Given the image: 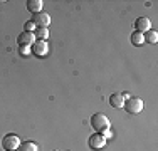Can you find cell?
<instances>
[{
    "instance_id": "cell-10",
    "label": "cell",
    "mask_w": 158,
    "mask_h": 151,
    "mask_svg": "<svg viewBox=\"0 0 158 151\" xmlns=\"http://www.w3.org/2000/svg\"><path fill=\"white\" fill-rule=\"evenodd\" d=\"M110 104L116 109H121L123 106H125V99H123V96L119 92H114L110 96Z\"/></svg>"
},
{
    "instance_id": "cell-11",
    "label": "cell",
    "mask_w": 158,
    "mask_h": 151,
    "mask_svg": "<svg viewBox=\"0 0 158 151\" xmlns=\"http://www.w3.org/2000/svg\"><path fill=\"white\" fill-rule=\"evenodd\" d=\"M143 39H145V42H148V44H156L158 42V32L150 29L148 32L143 34Z\"/></svg>"
},
{
    "instance_id": "cell-6",
    "label": "cell",
    "mask_w": 158,
    "mask_h": 151,
    "mask_svg": "<svg viewBox=\"0 0 158 151\" xmlns=\"http://www.w3.org/2000/svg\"><path fill=\"white\" fill-rule=\"evenodd\" d=\"M106 146V138L101 133H94L89 138V148L91 149H103Z\"/></svg>"
},
{
    "instance_id": "cell-2",
    "label": "cell",
    "mask_w": 158,
    "mask_h": 151,
    "mask_svg": "<svg viewBox=\"0 0 158 151\" xmlns=\"http://www.w3.org/2000/svg\"><path fill=\"white\" fill-rule=\"evenodd\" d=\"M125 111L128 112V114H138V112L143 111V101L141 97L138 96H130L128 99L125 101Z\"/></svg>"
},
{
    "instance_id": "cell-5",
    "label": "cell",
    "mask_w": 158,
    "mask_h": 151,
    "mask_svg": "<svg viewBox=\"0 0 158 151\" xmlns=\"http://www.w3.org/2000/svg\"><path fill=\"white\" fill-rule=\"evenodd\" d=\"M34 42H35V35H34V32H20L19 37H17L19 47H31Z\"/></svg>"
},
{
    "instance_id": "cell-13",
    "label": "cell",
    "mask_w": 158,
    "mask_h": 151,
    "mask_svg": "<svg viewBox=\"0 0 158 151\" xmlns=\"http://www.w3.org/2000/svg\"><path fill=\"white\" fill-rule=\"evenodd\" d=\"M17 151H39V148H37V145L32 141H24V143H20V146L17 148Z\"/></svg>"
},
{
    "instance_id": "cell-4",
    "label": "cell",
    "mask_w": 158,
    "mask_h": 151,
    "mask_svg": "<svg viewBox=\"0 0 158 151\" xmlns=\"http://www.w3.org/2000/svg\"><path fill=\"white\" fill-rule=\"evenodd\" d=\"M31 52L35 55V57H44V55L49 52L47 40H35V42L31 45Z\"/></svg>"
},
{
    "instance_id": "cell-1",
    "label": "cell",
    "mask_w": 158,
    "mask_h": 151,
    "mask_svg": "<svg viewBox=\"0 0 158 151\" xmlns=\"http://www.w3.org/2000/svg\"><path fill=\"white\" fill-rule=\"evenodd\" d=\"M91 126L94 128L96 133H104V131H108L111 128V121L103 112H96V114L91 116Z\"/></svg>"
},
{
    "instance_id": "cell-16",
    "label": "cell",
    "mask_w": 158,
    "mask_h": 151,
    "mask_svg": "<svg viewBox=\"0 0 158 151\" xmlns=\"http://www.w3.org/2000/svg\"><path fill=\"white\" fill-rule=\"evenodd\" d=\"M19 54H20L22 57H27L29 54H32V52H31V47H19Z\"/></svg>"
},
{
    "instance_id": "cell-15",
    "label": "cell",
    "mask_w": 158,
    "mask_h": 151,
    "mask_svg": "<svg viewBox=\"0 0 158 151\" xmlns=\"http://www.w3.org/2000/svg\"><path fill=\"white\" fill-rule=\"evenodd\" d=\"M37 27H35V24H34L32 20H29V22H25L24 24V32H34Z\"/></svg>"
},
{
    "instance_id": "cell-7",
    "label": "cell",
    "mask_w": 158,
    "mask_h": 151,
    "mask_svg": "<svg viewBox=\"0 0 158 151\" xmlns=\"http://www.w3.org/2000/svg\"><path fill=\"white\" fill-rule=\"evenodd\" d=\"M32 22L35 24V27H49L51 24V15L46 14V12H39V14H34L32 17Z\"/></svg>"
},
{
    "instance_id": "cell-14",
    "label": "cell",
    "mask_w": 158,
    "mask_h": 151,
    "mask_svg": "<svg viewBox=\"0 0 158 151\" xmlns=\"http://www.w3.org/2000/svg\"><path fill=\"white\" fill-rule=\"evenodd\" d=\"M130 39H131V44L138 45V47L145 44V39H143V34H140V32H133V34H131V37H130Z\"/></svg>"
},
{
    "instance_id": "cell-9",
    "label": "cell",
    "mask_w": 158,
    "mask_h": 151,
    "mask_svg": "<svg viewBox=\"0 0 158 151\" xmlns=\"http://www.w3.org/2000/svg\"><path fill=\"white\" fill-rule=\"evenodd\" d=\"M27 10L29 12H32V14H39V12H42V5H44V2L42 0H27Z\"/></svg>"
},
{
    "instance_id": "cell-3",
    "label": "cell",
    "mask_w": 158,
    "mask_h": 151,
    "mask_svg": "<svg viewBox=\"0 0 158 151\" xmlns=\"http://www.w3.org/2000/svg\"><path fill=\"white\" fill-rule=\"evenodd\" d=\"M20 138H19L17 134L10 133V134H5L2 138V146L5 151H17V148L20 146Z\"/></svg>"
},
{
    "instance_id": "cell-12",
    "label": "cell",
    "mask_w": 158,
    "mask_h": 151,
    "mask_svg": "<svg viewBox=\"0 0 158 151\" xmlns=\"http://www.w3.org/2000/svg\"><path fill=\"white\" fill-rule=\"evenodd\" d=\"M34 35H35V40H47L49 39V30L46 27H37L34 30Z\"/></svg>"
},
{
    "instance_id": "cell-8",
    "label": "cell",
    "mask_w": 158,
    "mask_h": 151,
    "mask_svg": "<svg viewBox=\"0 0 158 151\" xmlns=\"http://www.w3.org/2000/svg\"><path fill=\"white\" fill-rule=\"evenodd\" d=\"M152 29V22H150L148 17H138L135 20V32H140V34H145Z\"/></svg>"
}]
</instances>
